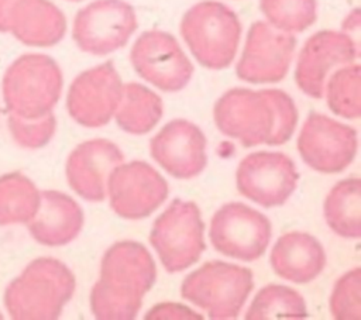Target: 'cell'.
<instances>
[{
  "label": "cell",
  "mask_w": 361,
  "mask_h": 320,
  "mask_svg": "<svg viewBox=\"0 0 361 320\" xmlns=\"http://www.w3.org/2000/svg\"><path fill=\"white\" fill-rule=\"evenodd\" d=\"M157 265L144 244L124 240L106 250L100 275L90 290V310L99 320L135 319L154 286Z\"/></svg>",
  "instance_id": "obj_2"
},
{
  "label": "cell",
  "mask_w": 361,
  "mask_h": 320,
  "mask_svg": "<svg viewBox=\"0 0 361 320\" xmlns=\"http://www.w3.org/2000/svg\"><path fill=\"white\" fill-rule=\"evenodd\" d=\"M298 180L295 162L282 152H252L240 161L235 171L237 190L265 209L282 206Z\"/></svg>",
  "instance_id": "obj_12"
},
{
  "label": "cell",
  "mask_w": 361,
  "mask_h": 320,
  "mask_svg": "<svg viewBox=\"0 0 361 320\" xmlns=\"http://www.w3.org/2000/svg\"><path fill=\"white\" fill-rule=\"evenodd\" d=\"M295 48L293 34L279 31L267 21H254L247 32L235 75L254 85L281 82L290 68Z\"/></svg>",
  "instance_id": "obj_14"
},
{
  "label": "cell",
  "mask_w": 361,
  "mask_h": 320,
  "mask_svg": "<svg viewBox=\"0 0 361 320\" xmlns=\"http://www.w3.org/2000/svg\"><path fill=\"white\" fill-rule=\"evenodd\" d=\"M327 226L340 237L357 240L361 235V182L357 176L337 182L324 199Z\"/></svg>",
  "instance_id": "obj_23"
},
{
  "label": "cell",
  "mask_w": 361,
  "mask_h": 320,
  "mask_svg": "<svg viewBox=\"0 0 361 320\" xmlns=\"http://www.w3.org/2000/svg\"><path fill=\"white\" fill-rule=\"evenodd\" d=\"M68 1H82V0H68Z\"/></svg>",
  "instance_id": "obj_33"
},
{
  "label": "cell",
  "mask_w": 361,
  "mask_h": 320,
  "mask_svg": "<svg viewBox=\"0 0 361 320\" xmlns=\"http://www.w3.org/2000/svg\"><path fill=\"white\" fill-rule=\"evenodd\" d=\"M8 32L28 47H52L65 37L66 18L49 0H21L11 14Z\"/></svg>",
  "instance_id": "obj_21"
},
{
  "label": "cell",
  "mask_w": 361,
  "mask_h": 320,
  "mask_svg": "<svg viewBox=\"0 0 361 320\" xmlns=\"http://www.w3.org/2000/svg\"><path fill=\"white\" fill-rule=\"evenodd\" d=\"M39 204V190L21 172L0 176V226L27 224Z\"/></svg>",
  "instance_id": "obj_24"
},
{
  "label": "cell",
  "mask_w": 361,
  "mask_h": 320,
  "mask_svg": "<svg viewBox=\"0 0 361 320\" xmlns=\"http://www.w3.org/2000/svg\"><path fill=\"white\" fill-rule=\"evenodd\" d=\"M267 23L279 31L298 34L317 20V0H259Z\"/></svg>",
  "instance_id": "obj_27"
},
{
  "label": "cell",
  "mask_w": 361,
  "mask_h": 320,
  "mask_svg": "<svg viewBox=\"0 0 361 320\" xmlns=\"http://www.w3.org/2000/svg\"><path fill=\"white\" fill-rule=\"evenodd\" d=\"M330 313L337 320L361 319V269H350L334 283L330 296Z\"/></svg>",
  "instance_id": "obj_28"
},
{
  "label": "cell",
  "mask_w": 361,
  "mask_h": 320,
  "mask_svg": "<svg viewBox=\"0 0 361 320\" xmlns=\"http://www.w3.org/2000/svg\"><path fill=\"white\" fill-rule=\"evenodd\" d=\"M361 76L360 65L353 62L337 68L327 79L324 94L329 109L347 120H357L361 116Z\"/></svg>",
  "instance_id": "obj_26"
},
{
  "label": "cell",
  "mask_w": 361,
  "mask_h": 320,
  "mask_svg": "<svg viewBox=\"0 0 361 320\" xmlns=\"http://www.w3.org/2000/svg\"><path fill=\"white\" fill-rule=\"evenodd\" d=\"M106 189L111 210L127 220L151 216L169 193L164 176L144 161L118 164L110 172Z\"/></svg>",
  "instance_id": "obj_13"
},
{
  "label": "cell",
  "mask_w": 361,
  "mask_h": 320,
  "mask_svg": "<svg viewBox=\"0 0 361 320\" xmlns=\"http://www.w3.org/2000/svg\"><path fill=\"white\" fill-rule=\"evenodd\" d=\"M206 137L193 123L175 118L166 123L149 141L152 159L176 179L197 176L207 164Z\"/></svg>",
  "instance_id": "obj_17"
},
{
  "label": "cell",
  "mask_w": 361,
  "mask_h": 320,
  "mask_svg": "<svg viewBox=\"0 0 361 320\" xmlns=\"http://www.w3.org/2000/svg\"><path fill=\"white\" fill-rule=\"evenodd\" d=\"M0 319H3V316H1V313H0Z\"/></svg>",
  "instance_id": "obj_34"
},
{
  "label": "cell",
  "mask_w": 361,
  "mask_h": 320,
  "mask_svg": "<svg viewBox=\"0 0 361 320\" xmlns=\"http://www.w3.org/2000/svg\"><path fill=\"white\" fill-rule=\"evenodd\" d=\"M82 207L66 193L39 192V204L27 223L31 237L45 247H62L73 241L83 227Z\"/></svg>",
  "instance_id": "obj_19"
},
{
  "label": "cell",
  "mask_w": 361,
  "mask_h": 320,
  "mask_svg": "<svg viewBox=\"0 0 361 320\" xmlns=\"http://www.w3.org/2000/svg\"><path fill=\"white\" fill-rule=\"evenodd\" d=\"M56 118L54 113L37 118H24L8 113V130L13 140L23 148L37 149L47 145L55 134Z\"/></svg>",
  "instance_id": "obj_29"
},
{
  "label": "cell",
  "mask_w": 361,
  "mask_h": 320,
  "mask_svg": "<svg viewBox=\"0 0 361 320\" xmlns=\"http://www.w3.org/2000/svg\"><path fill=\"white\" fill-rule=\"evenodd\" d=\"M298 151L303 162L322 173L343 172L355 158L357 130L312 111L299 133Z\"/></svg>",
  "instance_id": "obj_11"
},
{
  "label": "cell",
  "mask_w": 361,
  "mask_h": 320,
  "mask_svg": "<svg viewBox=\"0 0 361 320\" xmlns=\"http://www.w3.org/2000/svg\"><path fill=\"white\" fill-rule=\"evenodd\" d=\"M254 288L251 269L224 261H209L190 272L180 296L203 309L209 319H235Z\"/></svg>",
  "instance_id": "obj_6"
},
{
  "label": "cell",
  "mask_w": 361,
  "mask_h": 320,
  "mask_svg": "<svg viewBox=\"0 0 361 320\" xmlns=\"http://www.w3.org/2000/svg\"><path fill=\"white\" fill-rule=\"evenodd\" d=\"M162 113V99L154 90L137 82L123 83L121 99L114 113L117 125L123 131L147 134L158 124Z\"/></svg>",
  "instance_id": "obj_22"
},
{
  "label": "cell",
  "mask_w": 361,
  "mask_h": 320,
  "mask_svg": "<svg viewBox=\"0 0 361 320\" xmlns=\"http://www.w3.org/2000/svg\"><path fill=\"white\" fill-rule=\"evenodd\" d=\"M130 62L140 78L162 92H179L193 76V65L178 39L161 30L145 31L135 39Z\"/></svg>",
  "instance_id": "obj_10"
},
{
  "label": "cell",
  "mask_w": 361,
  "mask_h": 320,
  "mask_svg": "<svg viewBox=\"0 0 361 320\" xmlns=\"http://www.w3.org/2000/svg\"><path fill=\"white\" fill-rule=\"evenodd\" d=\"M179 30L193 58L207 69L220 70L234 61L243 27L228 6L203 0L186 10Z\"/></svg>",
  "instance_id": "obj_4"
},
{
  "label": "cell",
  "mask_w": 361,
  "mask_h": 320,
  "mask_svg": "<svg viewBox=\"0 0 361 320\" xmlns=\"http://www.w3.org/2000/svg\"><path fill=\"white\" fill-rule=\"evenodd\" d=\"M124 161L121 149L110 140L93 138L69 154L65 175L71 189L89 202H103L110 172Z\"/></svg>",
  "instance_id": "obj_18"
},
{
  "label": "cell",
  "mask_w": 361,
  "mask_h": 320,
  "mask_svg": "<svg viewBox=\"0 0 361 320\" xmlns=\"http://www.w3.org/2000/svg\"><path fill=\"white\" fill-rule=\"evenodd\" d=\"M144 319L145 320H173V319L175 320H180V319L200 320L202 316L180 303L164 302L151 307L149 312L144 316Z\"/></svg>",
  "instance_id": "obj_30"
},
{
  "label": "cell",
  "mask_w": 361,
  "mask_h": 320,
  "mask_svg": "<svg viewBox=\"0 0 361 320\" xmlns=\"http://www.w3.org/2000/svg\"><path fill=\"white\" fill-rule=\"evenodd\" d=\"M357 56L358 44L351 35L334 30L317 31L298 55L295 82L306 96L322 99L329 76L337 68L355 62Z\"/></svg>",
  "instance_id": "obj_16"
},
{
  "label": "cell",
  "mask_w": 361,
  "mask_h": 320,
  "mask_svg": "<svg viewBox=\"0 0 361 320\" xmlns=\"http://www.w3.org/2000/svg\"><path fill=\"white\" fill-rule=\"evenodd\" d=\"M269 264L279 278L293 283H309L323 271L326 252L312 234L289 231L274 244Z\"/></svg>",
  "instance_id": "obj_20"
},
{
  "label": "cell",
  "mask_w": 361,
  "mask_h": 320,
  "mask_svg": "<svg viewBox=\"0 0 361 320\" xmlns=\"http://www.w3.org/2000/svg\"><path fill=\"white\" fill-rule=\"evenodd\" d=\"M75 275L59 259L39 257L6 288L3 302L16 320H54L73 296Z\"/></svg>",
  "instance_id": "obj_3"
},
{
  "label": "cell",
  "mask_w": 361,
  "mask_h": 320,
  "mask_svg": "<svg viewBox=\"0 0 361 320\" xmlns=\"http://www.w3.org/2000/svg\"><path fill=\"white\" fill-rule=\"evenodd\" d=\"M137 27V14L130 3L94 0L76 13L72 38L80 51L102 56L123 48Z\"/></svg>",
  "instance_id": "obj_8"
},
{
  "label": "cell",
  "mask_w": 361,
  "mask_h": 320,
  "mask_svg": "<svg viewBox=\"0 0 361 320\" xmlns=\"http://www.w3.org/2000/svg\"><path fill=\"white\" fill-rule=\"evenodd\" d=\"M123 92L121 78L111 61L79 73L66 94V110L80 125H106L116 113Z\"/></svg>",
  "instance_id": "obj_15"
},
{
  "label": "cell",
  "mask_w": 361,
  "mask_h": 320,
  "mask_svg": "<svg viewBox=\"0 0 361 320\" xmlns=\"http://www.w3.org/2000/svg\"><path fill=\"white\" fill-rule=\"evenodd\" d=\"M271 235L268 217L240 202L223 204L210 220V242L228 258L247 262L258 259L267 251Z\"/></svg>",
  "instance_id": "obj_9"
},
{
  "label": "cell",
  "mask_w": 361,
  "mask_h": 320,
  "mask_svg": "<svg viewBox=\"0 0 361 320\" xmlns=\"http://www.w3.org/2000/svg\"><path fill=\"white\" fill-rule=\"evenodd\" d=\"M307 316L306 302L298 290L285 285L269 283L259 289L254 296L245 319H303Z\"/></svg>",
  "instance_id": "obj_25"
},
{
  "label": "cell",
  "mask_w": 361,
  "mask_h": 320,
  "mask_svg": "<svg viewBox=\"0 0 361 320\" xmlns=\"http://www.w3.org/2000/svg\"><path fill=\"white\" fill-rule=\"evenodd\" d=\"M62 86V70L51 56L24 54L6 69L1 92L8 113L37 118L52 111Z\"/></svg>",
  "instance_id": "obj_5"
},
{
  "label": "cell",
  "mask_w": 361,
  "mask_h": 320,
  "mask_svg": "<svg viewBox=\"0 0 361 320\" xmlns=\"http://www.w3.org/2000/svg\"><path fill=\"white\" fill-rule=\"evenodd\" d=\"M149 242L162 266L171 272H180L199 261L206 250L204 223L195 202L173 199L155 219Z\"/></svg>",
  "instance_id": "obj_7"
},
{
  "label": "cell",
  "mask_w": 361,
  "mask_h": 320,
  "mask_svg": "<svg viewBox=\"0 0 361 320\" xmlns=\"http://www.w3.org/2000/svg\"><path fill=\"white\" fill-rule=\"evenodd\" d=\"M360 25H361L360 10H358V8H354V10L350 11V13L347 14V17L344 18V21H343V24H341V28H343V32L351 35V34H358Z\"/></svg>",
  "instance_id": "obj_32"
},
{
  "label": "cell",
  "mask_w": 361,
  "mask_h": 320,
  "mask_svg": "<svg viewBox=\"0 0 361 320\" xmlns=\"http://www.w3.org/2000/svg\"><path fill=\"white\" fill-rule=\"evenodd\" d=\"M21 0H0V32H8L10 18Z\"/></svg>",
  "instance_id": "obj_31"
},
{
  "label": "cell",
  "mask_w": 361,
  "mask_h": 320,
  "mask_svg": "<svg viewBox=\"0 0 361 320\" xmlns=\"http://www.w3.org/2000/svg\"><path fill=\"white\" fill-rule=\"evenodd\" d=\"M213 118L221 134L243 147H255L288 142L299 114L293 99L283 90L234 87L217 99Z\"/></svg>",
  "instance_id": "obj_1"
}]
</instances>
